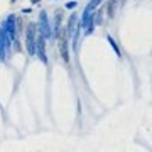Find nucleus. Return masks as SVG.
Listing matches in <instances>:
<instances>
[{"label":"nucleus","instance_id":"20e7f679","mask_svg":"<svg viewBox=\"0 0 152 152\" xmlns=\"http://www.w3.org/2000/svg\"><path fill=\"white\" fill-rule=\"evenodd\" d=\"M10 46L5 39V32H4V27L0 29V59H4V56H5V48Z\"/></svg>","mask_w":152,"mask_h":152},{"label":"nucleus","instance_id":"f257e3e1","mask_svg":"<svg viewBox=\"0 0 152 152\" xmlns=\"http://www.w3.org/2000/svg\"><path fill=\"white\" fill-rule=\"evenodd\" d=\"M34 37H36V26L34 24H31V26L27 27V49H29V54H36Z\"/></svg>","mask_w":152,"mask_h":152},{"label":"nucleus","instance_id":"7ed1b4c3","mask_svg":"<svg viewBox=\"0 0 152 152\" xmlns=\"http://www.w3.org/2000/svg\"><path fill=\"white\" fill-rule=\"evenodd\" d=\"M37 54H39V58H41L42 63H48L46 49H44V37H37Z\"/></svg>","mask_w":152,"mask_h":152},{"label":"nucleus","instance_id":"6e6552de","mask_svg":"<svg viewBox=\"0 0 152 152\" xmlns=\"http://www.w3.org/2000/svg\"><path fill=\"white\" fill-rule=\"evenodd\" d=\"M32 2H34V4H36V2H37V0H32Z\"/></svg>","mask_w":152,"mask_h":152},{"label":"nucleus","instance_id":"39448f33","mask_svg":"<svg viewBox=\"0 0 152 152\" xmlns=\"http://www.w3.org/2000/svg\"><path fill=\"white\" fill-rule=\"evenodd\" d=\"M108 42H110L112 46H113V49H115V53H117V54L120 56V49H118V46L115 44V42H113V39H112V37H108Z\"/></svg>","mask_w":152,"mask_h":152},{"label":"nucleus","instance_id":"f03ea898","mask_svg":"<svg viewBox=\"0 0 152 152\" xmlns=\"http://www.w3.org/2000/svg\"><path fill=\"white\" fill-rule=\"evenodd\" d=\"M39 19H41L39 27H41V31H42V37H44V39H51V29H49V22H48V15H46V12H41Z\"/></svg>","mask_w":152,"mask_h":152},{"label":"nucleus","instance_id":"0eeeda50","mask_svg":"<svg viewBox=\"0 0 152 152\" xmlns=\"http://www.w3.org/2000/svg\"><path fill=\"white\" fill-rule=\"evenodd\" d=\"M75 5H76L75 2H69V4L66 5V7H68V9H75Z\"/></svg>","mask_w":152,"mask_h":152},{"label":"nucleus","instance_id":"423d86ee","mask_svg":"<svg viewBox=\"0 0 152 152\" xmlns=\"http://www.w3.org/2000/svg\"><path fill=\"white\" fill-rule=\"evenodd\" d=\"M78 31H80V27L76 29V34H75V37H78ZM73 48H75V49H78V44H76V39H75V44H73Z\"/></svg>","mask_w":152,"mask_h":152},{"label":"nucleus","instance_id":"1a4fd4ad","mask_svg":"<svg viewBox=\"0 0 152 152\" xmlns=\"http://www.w3.org/2000/svg\"><path fill=\"white\" fill-rule=\"evenodd\" d=\"M12 2H14V0H12Z\"/></svg>","mask_w":152,"mask_h":152}]
</instances>
